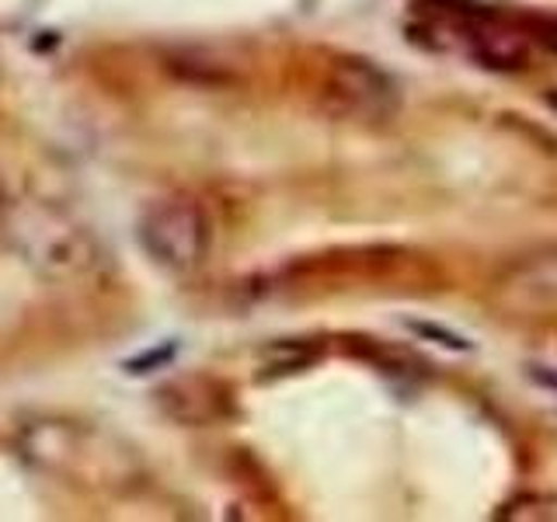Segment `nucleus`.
Segmentation results:
<instances>
[{"label": "nucleus", "mask_w": 557, "mask_h": 522, "mask_svg": "<svg viewBox=\"0 0 557 522\" xmlns=\"http://www.w3.org/2000/svg\"><path fill=\"white\" fill-rule=\"evenodd\" d=\"M136 237L153 265L188 275L206 265L209 248H213V220L191 196H168L147 206Z\"/></svg>", "instance_id": "f257e3e1"}, {"label": "nucleus", "mask_w": 557, "mask_h": 522, "mask_svg": "<svg viewBox=\"0 0 557 522\" xmlns=\"http://www.w3.org/2000/svg\"><path fill=\"white\" fill-rule=\"evenodd\" d=\"M527 376H530V380L536 383V387H544V390L557 394V370H554V365L533 362V365H527Z\"/></svg>", "instance_id": "0eeeda50"}, {"label": "nucleus", "mask_w": 557, "mask_h": 522, "mask_svg": "<svg viewBox=\"0 0 557 522\" xmlns=\"http://www.w3.org/2000/svg\"><path fill=\"white\" fill-rule=\"evenodd\" d=\"M408 331L418 335L422 341H432L440 348H449V352H474V341L457 335V331H449L443 324H432V321H408Z\"/></svg>", "instance_id": "39448f33"}, {"label": "nucleus", "mask_w": 557, "mask_h": 522, "mask_svg": "<svg viewBox=\"0 0 557 522\" xmlns=\"http://www.w3.org/2000/svg\"><path fill=\"white\" fill-rule=\"evenodd\" d=\"M157 397V408H161L171 422L178 425H209L216 422L223 414L226 397L220 394V387L213 380H202V376H188V380H174L168 387H161L153 394Z\"/></svg>", "instance_id": "7ed1b4c3"}, {"label": "nucleus", "mask_w": 557, "mask_h": 522, "mask_svg": "<svg viewBox=\"0 0 557 522\" xmlns=\"http://www.w3.org/2000/svg\"><path fill=\"white\" fill-rule=\"evenodd\" d=\"M174 356H178V345L161 341V345H150L147 352L126 359V362H122V370H126L129 376H147V373H157V370H168V365L174 362Z\"/></svg>", "instance_id": "20e7f679"}, {"label": "nucleus", "mask_w": 557, "mask_h": 522, "mask_svg": "<svg viewBox=\"0 0 557 522\" xmlns=\"http://www.w3.org/2000/svg\"><path fill=\"white\" fill-rule=\"evenodd\" d=\"M307 362H310V352H304V345H275L265 352V373L269 376L296 373Z\"/></svg>", "instance_id": "423d86ee"}, {"label": "nucleus", "mask_w": 557, "mask_h": 522, "mask_svg": "<svg viewBox=\"0 0 557 522\" xmlns=\"http://www.w3.org/2000/svg\"><path fill=\"white\" fill-rule=\"evenodd\" d=\"M321 98L331 115L359 119V122H383V119H391L400 104L397 80L387 70H380L373 60H362V57L331 60Z\"/></svg>", "instance_id": "f03ea898"}, {"label": "nucleus", "mask_w": 557, "mask_h": 522, "mask_svg": "<svg viewBox=\"0 0 557 522\" xmlns=\"http://www.w3.org/2000/svg\"><path fill=\"white\" fill-rule=\"evenodd\" d=\"M0 213H4V191H0Z\"/></svg>", "instance_id": "6e6552de"}]
</instances>
